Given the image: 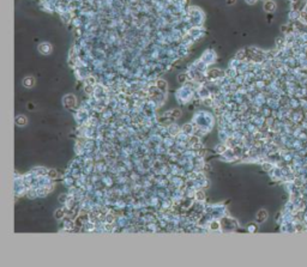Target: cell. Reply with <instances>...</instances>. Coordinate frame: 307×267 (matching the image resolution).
Here are the masks:
<instances>
[{
  "instance_id": "cell-5",
  "label": "cell",
  "mask_w": 307,
  "mask_h": 267,
  "mask_svg": "<svg viewBox=\"0 0 307 267\" xmlns=\"http://www.w3.org/2000/svg\"><path fill=\"white\" fill-rule=\"evenodd\" d=\"M34 84H35V80L31 77H27L23 80V85H24L25 88H31V86H34Z\"/></svg>"
},
{
  "instance_id": "cell-3",
  "label": "cell",
  "mask_w": 307,
  "mask_h": 267,
  "mask_svg": "<svg viewBox=\"0 0 307 267\" xmlns=\"http://www.w3.org/2000/svg\"><path fill=\"white\" fill-rule=\"evenodd\" d=\"M257 222L258 223H262V222H264V220L268 218V212H266L265 210H260L258 213H257Z\"/></svg>"
},
{
  "instance_id": "cell-2",
  "label": "cell",
  "mask_w": 307,
  "mask_h": 267,
  "mask_svg": "<svg viewBox=\"0 0 307 267\" xmlns=\"http://www.w3.org/2000/svg\"><path fill=\"white\" fill-rule=\"evenodd\" d=\"M38 50L41 52L42 54H49L52 52V46L49 43H41L38 46Z\"/></svg>"
},
{
  "instance_id": "cell-6",
  "label": "cell",
  "mask_w": 307,
  "mask_h": 267,
  "mask_svg": "<svg viewBox=\"0 0 307 267\" xmlns=\"http://www.w3.org/2000/svg\"><path fill=\"white\" fill-rule=\"evenodd\" d=\"M16 122H17V125L23 126V125H25V124H27V119H25L24 116H19V118H17Z\"/></svg>"
},
{
  "instance_id": "cell-8",
  "label": "cell",
  "mask_w": 307,
  "mask_h": 267,
  "mask_svg": "<svg viewBox=\"0 0 307 267\" xmlns=\"http://www.w3.org/2000/svg\"><path fill=\"white\" fill-rule=\"evenodd\" d=\"M301 17H305V18L307 19V12H302V13H301ZM306 22H307V20H306Z\"/></svg>"
},
{
  "instance_id": "cell-1",
  "label": "cell",
  "mask_w": 307,
  "mask_h": 267,
  "mask_svg": "<svg viewBox=\"0 0 307 267\" xmlns=\"http://www.w3.org/2000/svg\"><path fill=\"white\" fill-rule=\"evenodd\" d=\"M64 104L67 107V108H74L76 107V97L73 95H67L64 98Z\"/></svg>"
},
{
  "instance_id": "cell-4",
  "label": "cell",
  "mask_w": 307,
  "mask_h": 267,
  "mask_svg": "<svg viewBox=\"0 0 307 267\" xmlns=\"http://www.w3.org/2000/svg\"><path fill=\"white\" fill-rule=\"evenodd\" d=\"M275 9H276V4L274 1H266L264 4V10L268 11V12H272V11H275Z\"/></svg>"
},
{
  "instance_id": "cell-7",
  "label": "cell",
  "mask_w": 307,
  "mask_h": 267,
  "mask_svg": "<svg viewBox=\"0 0 307 267\" xmlns=\"http://www.w3.org/2000/svg\"><path fill=\"white\" fill-rule=\"evenodd\" d=\"M235 1H236V0H227V4L228 5H234Z\"/></svg>"
}]
</instances>
